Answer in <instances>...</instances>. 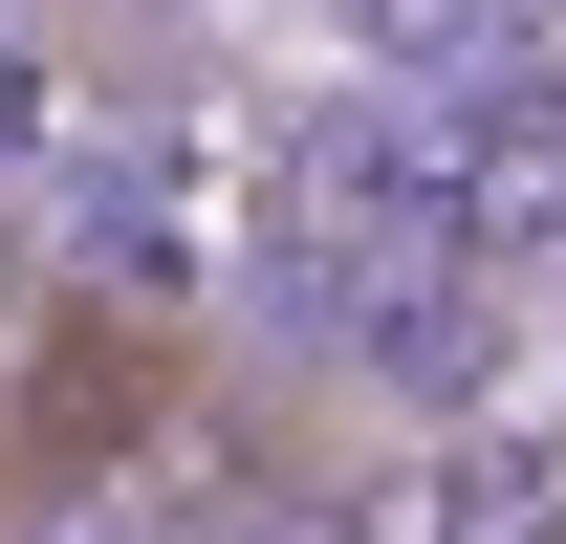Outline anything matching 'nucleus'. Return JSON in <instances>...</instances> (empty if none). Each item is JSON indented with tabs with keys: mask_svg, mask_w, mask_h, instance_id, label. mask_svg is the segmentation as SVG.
<instances>
[{
	"mask_svg": "<svg viewBox=\"0 0 566 544\" xmlns=\"http://www.w3.org/2000/svg\"><path fill=\"white\" fill-rule=\"evenodd\" d=\"M349 544H523V458H458V436H436V458H392V479H349Z\"/></svg>",
	"mask_w": 566,
	"mask_h": 544,
	"instance_id": "obj_1",
	"label": "nucleus"
}]
</instances>
